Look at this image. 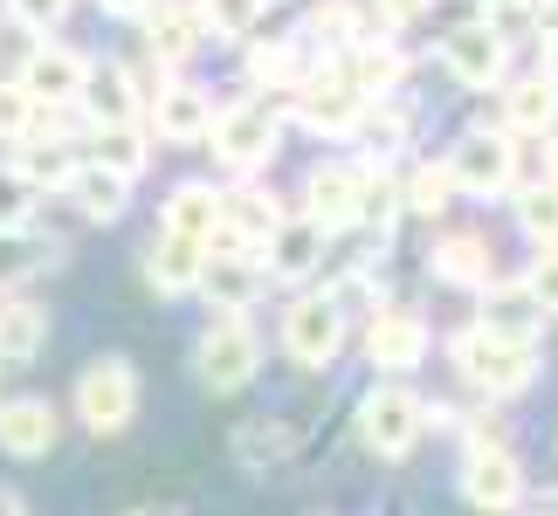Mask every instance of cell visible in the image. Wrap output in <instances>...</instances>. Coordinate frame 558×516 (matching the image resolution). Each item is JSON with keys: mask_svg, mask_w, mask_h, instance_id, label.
Returning a JSON list of instances; mask_svg holds the SVG:
<instances>
[{"mask_svg": "<svg viewBox=\"0 0 558 516\" xmlns=\"http://www.w3.org/2000/svg\"><path fill=\"white\" fill-rule=\"evenodd\" d=\"M448 200H456V180H448V165H435V159L414 165V180L400 186V207L407 213H427V221H441Z\"/></svg>", "mask_w": 558, "mask_h": 516, "instance_id": "cell-33", "label": "cell"}, {"mask_svg": "<svg viewBox=\"0 0 558 516\" xmlns=\"http://www.w3.org/2000/svg\"><path fill=\"white\" fill-rule=\"evenodd\" d=\"M214 159H221V172H234V180H255V172H269L276 152H283V111L263 97H234L214 111Z\"/></svg>", "mask_w": 558, "mask_h": 516, "instance_id": "cell-1", "label": "cell"}, {"mask_svg": "<svg viewBox=\"0 0 558 516\" xmlns=\"http://www.w3.org/2000/svg\"><path fill=\"white\" fill-rule=\"evenodd\" d=\"M76 111L90 124H145V90L132 83L124 62H90L76 90Z\"/></svg>", "mask_w": 558, "mask_h": 516, "instance_id": "cell-17", "label": "cell"}, {"mask_svg": "<svg viewBox=\"0 0 558 516\" xmlns=\"http://www.w3.org/2000/svg\"><path fill=\"white\" fill-rule=\"evenodd\" d=\"M290 111H296V124H304V132H317V138H359V118H366L373 103L345 83V70H338V62H317V70L290 90Z\"/></svg>", "mask_w": 558, "mask_h": 516, "instance_id": "cell-6", "label": "cell"}, {"mask_svg": "<svg viewBox=\"0 0 558 516\" xmlns=\"http://www.w3.org/2000/svg\"><path fill=\"white\" fill-rule=\"evenodd\" d=\"M325 242H331V234L317 228V221H304V213H283V228L263 242V255H255V262H263L269 283H304V275L325 262Z\"/></svg>", "mask_w": 558, "mask_h": 516, "instance_id": "cell-18", "label": "cell"}, {"mask_svg": "<svg viewBox=\"0 0 558 516\" xmlns=\"http://www.w3.org/2000/svg\"><path fill=\"white\" fill-rule=\"evenodd\" d=\"M193 372L207 393H242L263 372V331L248 324V310H214L207 331L193 337Z\"/></svg>", "mask_w": 558, "mask_h": 516, "instance_id": "cell-3", "label": "cell"}, {"mask_svg": "<svg viewBox=\"0 0 558 516\" xmlns=\"http://www.w3.org/2000/svg\"><path fill=\"white\" fill-rule=\"evenodd\" d=\"M62 193H70V207L83 221H97V228L124 221V207H132V180H118V172H104V165H76Z\"/></svg>", "mask_w": 558, "mask_h": 516, "instance_id": "cell-26", "label": "cell"}, {"mask_svg": "<svg viewBox=\"0 0 558 516\" xmlns=\"http://www.w3.org/2000/svg\"><path fill=\"white\" fill-rule=\"evenodd\" d=\"M359 200H366V165H352V159L311 165V180H304V221H317L325 234L359 228Z\"/></svg>", "mask_w": 558, "mask_h": 516, "instance_id": "cell-11", "label": "cell"}, {"mask_svg": "<svg viewBox=\"0 0 558 516\" xmlns=\"http://www.w3.org/2000/svg\"><path fill=\"white\" fill-rule=\"evenodd\" d=\"M90 165L118 172V180H138L153 165V138L145 124H90Z\"/></svg>", "mask_w": 558, "mask_h": 516, "instance_id": "cell-30", "label": "cell"}, {"mask_svg": "<svg viewBox=\"0 0 558 516\" xmlns=\"http://www.w3.org/2000/svg\"><path fill=\"white\" fill-rule=\"evenodd\" d=\"M545 186H558V132H551V145H545Z\"/></svg>", "mask_w": 558, "mask_h": 516, "instance_id": "cell-47", "label": "cell"}, {"mask_svg": "<svg viewBox=\"0 0 558 516\" xmlns=\"http://www.w3.org/2000/svg\"><path fill=\"white\" fill-rule=\"evenodd\" d=\"M311 70H317V56H311V41H304V35L248 41V83H255V90H269V97H290Z\"/></svg>", "mask_w": 558, "mask_h": 516, "instance_id": "cell-21", "label": "cell"}, {"mask_svg": "<svg viewBox=\"0 0 558 516\" xmlns=\"http://www.w3.org/2000/svg\"><path fill=\"white\" fill-rule=\"evenodd\" d=\"M83 70H90V62H83L70 41H35L28 49V62H21V90H28L41 111H62V103H76V90H83Z\"/></svg>", "mask_w": 558, "mask_h": 516, "instance_id": "cell-15", "label": "cell"}, {"mask_svg": "<svg viewBox=\"0 0 558 516\" xmlns=\"http://www.w3.org/2000/svg\"><path fill=\"white\" fill-rule=\"evenodd\" d=\"M49 242H35L28 228H0V290H14L21 275H35L41 262H49Z\"/></svg>", "mask_w": 558, "mask_h": 516, "instance_id": "cell-36", "label": "cell"}, {"mask_svg": "<svg viewBox=\"0 0 558 516\" xmlns=\"http://www.w3.org/2000/svg\"><path fill=\"white\" fill-rule=\"evenodd\" d=\"M214 90H201V83H159L153 97H145V118H153V132L166 145H207L214 132Z\"/></svg>", "mask_w": 558, "mask_h": 516, "instance_id": "cell-14", "label": "cell"}, {"mask_svg": "<svg viewBox=\"0 0 558 516\" xmlns=\"http://www.w3.org/2000/svg\"><path fill=\"white\" fill-rule=\"evenodd\" d=\"M427 8H435V0H373V14H379V28H414V21L427 14Z\"/></svg>", "mask_w": 558, "mask_h": 516, "instance_id": "cell-43", "label": "cell"}, {"mask_svg": "<svg viewBox=\"0 0 558 516\" xmlns=\"http://www.w3.org/2000/svg\"><path fill=\"white\" fill-rule=\"evenodd\" d=\"M283 228V200H276L269 186H255V180H234L221 193V221H214L207 234V248H234V255H263V242Z\"/></svg>", "mask_w": 558, "mask_h": 516, "instance_id": "cell-8", "label": "cell"}, {"mask_svg": "<svg viewBox=\"0 0 558 516\" xmlns=\"http://www.w3.org/2000/svg\"><path fill=\"white\" fill-rule=\"evenodd\" d=\"M97 8H104V14H145L153 0H97Z\"/></svg>", "mask_w": 558, "mask_h": 516, "instance_id": "cell-45", "label": "cell"}, {"mask_svg": "<svg viewBox=\"0 0 558 516\" xmlns=\"http://www.w3.org/2000/svg\"><path fill=\"white\" fill-rule=\"evenodd\" d=\"M14 172H21V180H28L35 193L41 186H70V172H76V152H70V145H62V138H49V145H41V138H21V159H14Z\"/></svg>", "mask_w": 558, "mask_h": 516, "instance_id": "cell-32", "label": "cell"}, {"mask_svg": "<svg viewBox=\"0 0 558 516\" xmlns=\"http://www.w3.org/2000/svg\"><path fill=\"white\" fill-rule=\"evenodd\" d=\"M56 441H62V414L49 400H35V393L0 400V455L41 462V455H56Z\"/></svg>", "mask_w": 558, "mask_h": 516, "instance_id": "cell-16", "label": "cell"}, {"mask_svg": "<svg viewBox=\"0 0 558 516\" xmlns=\"http://www.w3.org/2000/svg\"><path fill=\"white\" fill-rule=\"evenodd\" d=\"M35 124H41V103L21 83H0V138L21 145V138H35Z\"/></svg>", "mask_w": 558, "mask_h": 516, "instance_id": "cell-39", "label": "cell"}, {"mask_svg": "<svg viewBox=\"0 0 558 516\" xmlns=\"http://www.w3.org/2000/svg\"><path fill=\"white\" fill-rule=\"evenodd\" d=\"M283 352L304 365V372L338 365V352H345V310H338L331 296H296L283 310Z\"/></svg>", "mask_w": 558, "mask_h": 516, "instance_id": "cell-10", "label": "cell"}, {"mask_svg": "<svg viewBox=\"0 0 558 516\" xmlns=\"http://www.w3.org/2000/svg\"><path fill=\"white\" fill-rule=\"evenodd\" d=\"M435 352V331H427V317L421 310H407V304H379L366 317V358H373V372H421V358Z\"/></svg>", "mask_w": 558, "mask_h": 516, "instance_id": "cell-9", "label": "cell"}, {"mask_svg": "<svg viewBox=\"0 0 558 516\" xmlns=\"http://www.w3.org/2000/svg\"><path fill=\"white\" fill-rule=\"evenodd\" d=\"M518 228L531 248H558V186H524L518 193Z\"/></svg>", "mask_w": 558, "mask_h": 516, "instance_id": "cell-35", "label": "cell"}, {"mask_svg": "<svg viewBox=\"0 0 558 516\" xmlns=\"http://www.w3.org/2000/svg\"><path fill=\"white\" fill-rule=\"evenodd\" d=\"M201 262H207V248H201V242L159 234V242L145 248V283H153L159 296H193V283H201Z\"/></svg>", "mask_w": 558, "mask_h": 516, "instance_id": "cell-28", "label": "cell"}, {"mask_svg": "<svg viewBox=\"0 0 558 516\" xmlns=\"http://www.w3.org/2000/svg\"><path fill=\"white\" fill-rule=\"evenodd\" d=\"M441 165H448V180H456V193H476V200L518 193V145H510V132H462L441 152Z\"/></svg>", "mask_w": 558, "mask_h": 516, "instance_id": "cell-7", "label": "cell"}, {"mask_svg": "<svg viewBox=\"0 0 558 516\" xmlns=\"http://www.w3.org/2000/svg\"><path fill=\"white\" fill-rule=\"evenodd\" d=\"M35 200H41V193H35L28 180H21L14 165L0 172V228H28V213H35Z\"/></svg>", "mask_w": 558, "mask_h": 516, "instance_id": "cell-41", "label": "cell"}, {"mask_svg": "<svg viewBox=\"0 0 558 516\" xmlns=\"http://www.w3.org/2000/svg\"><path fill=\"white\" fill-rule=\"evenodd\" d=\"M441 62H448V76H456L462 90H504V76H510V49L483 28V21L448 28L441 35Z\"/></svg>", "mask_w": 558, "mask_h": 516, "instance_id": "cell-12", "label": "cell"}, {"mask_svg": "<svg viewBox=\"0 0 558 516\" xmlns=\"http://www.w3.org/2000/svg\"><path fill=\"white\" fill-rule=\"evenodd\" d=\"M338 70H345V83H352V90L366 97V103H386V97L400 90V76H407V56L393 49V41L366 35L352 56H338Z\"/></svg>", "mask_w": 558, "mask_h": 516, "instance_id": "cell-23", "label": "cell"}, {"mask_svg": "<svg viewBox=\"0 0 558 516\" xmlns=\"http://www.w3.org/2000/svg\"><path fill=\"white\" fill-rule=\"evenodd\" d=\"M41 344H49V310L41 304H0V372H21V365L41 358Z\"/></svg>", "mask_w": 558, "mask_h": 516, "instance_id": "cell-29", "label": "cell"}, {"mask_svg": "<svg viewBox=\"0 0 558 516\" xmlns=\"http://www.w3.org/2000/svg\"><path fill=\"white\" fill-rule=\"evenodd\" d=\"M70 8H76V0H8V21L49 41V35L62 28V21H70Z\"/></svg>", "mask_w": 558, "mask_h": 516, "instance_id": "cell-40", "label": "cell"}, {"mask_svg": "<svg viewBox=\"0 0 558 516\" xmlns=\"http://www.w3.org/2000/svg\"><path fill=\"white\" fill-rule=\"evenodd\" d=\"M462 503L483 509V516H510L524 503V462L510 447H476L462 462Z\"/></svg>", "mask_w": 558, "mask_h": 516, "instance_id": "cell-13", "label": "cell"}, {"mask_svg": "<svg viewBox=\"0 0 558 516\" xmlns=\"http://www.w3.org/2000/svg\"><path fill=\"white\" fill-rule=\"evenodd\" d=\"M366 35H373V14L359 8V0H317V8H311V28H304V41H317L325 62L352 56Z\"/></svg>", "mask_w": 558, "mask_h": 516, "instance_id": "cell-27", "label": "cell"}, {"mask_svg": "<svg viewBox=\"0 0 558 516\" xmlns=\"http://www.w3.org/2000/svg\"><path fill=\"white\" fill-rule=\"evenodd\" d=\"M421 434H427V400L407 393L400 379H386V385H373V393L359 400V441H366V455L407 462L421 447Z\"/></svg>", "mask_w": 558, "mask_h": 516, "instance_id": "cell-5", "label": "cell"}, {"mask_svg": "<svg viewBox=\"0 0 558 516\" xmlns=\"http://www.w3.org/2000/svg\"><path fill=\"white\" fill-rule=\"evenodd\" d=\"M214 221H221V193L207 180H180L159 207V234H180V242H201V248H207Z\"/></svg>", "mask_w": 558, "mask_h": 516, "instance_id": "cell-24", "label": "cell"}, {"mask_svg": "<svg viewBox=\"0 0 558 516\" xmlns=\"http://www.w3.org/2000/svg\"><path fill=\"white\" fill-rule=\"evenodd\" d=\"M76 420L90 427L97 441H111V434H124V427L138 420V365L124 358V352H104V358H90L76 372Z\"/></svg>", "mask_w": 558, "mask_h": 516, "instance_id": "cell-4", "label": "cell"}, {"mask_svg": "<svg viewBox=\"0 0 558 516\" xmlns=\"http://www.w3.org/2000/svg\"><path fill=\"white\" fill-rule=\"evenodd\" d=\"M0 516H28V503H21L14 489H0Z\"/></svg>", "mask_w": 558, "mask_h": 516, "instance_id": "cell-48", "label": "cell"}, {"mask_svg": "<svg viewBox=\"0 0 558 516\" xmlns=\"http://www.w3.org/2000/svg\"><path fill=\"white\" fill-rule=\"evenodd\" d=\"M538 76H551V83H558V35H545V70H538Z\"/></svg>", "mask_w": 558, "mask_h": 516, "instance_id": "cell-46", "label": "cell"}, {"mask_svg": "<svg viewBox=\"0 0 558 516\" xmlns=\"http://www.w3.org/2000/svg\"><path fill=\"white\" fill-rule=\"evenodd\" d=\"M483 28L504 41V49H518L524 35H538V21H531V0H483Z\"/></svg>", "mask_w": 558, "mask_h": 516, "instance_id": "cell-38", "label": "cell"}, {"mask_svg": "<svg viewBox=\"0 0 558 516\" xmlns=\"http://www.w3.org/2000/svg\"><path fill=\"white\" fill-rule=\"evenodd\" d=\"M518 283H524V304L538 310V317H558V248L531 255V269L518 275Z\"/></svg>", "mask_w": 558, "mask_h": 516, "instance_id": "cell-37", "label": "cell"}, {"mask_svg": "<svg viewBox=\"0 0 558 516\" xmlns=\"http://www.w3.org/2000/svg\"><path fill=\"white\" fill-rule=\"evenodd\" d=\"M504 132L518 138H551L558 132V83L551 76H518L504 90Z\"/></svg>", "mask_w": 558, "mask_h": 516, "instance_id": "cell-25", "label": "cell"}, {"mask_svg": "<svg viewBox=\"0 0 558 516\" xmlns=\"http://www.w3.org/2000/svg\"><path fill=\"white\" fill-rule=\"evenodd\" d=\"M296 441L304 434H296L290 420H248V427H234V462H242L248 476H263V468L296 455Z\"/></svg>", "mask_w": 558, "mask_h": 516, "instance_id": "cell-31", "label": "cell"}, {"mask_svg": "<svg viewBox=\"0 0 558 516\" xmlns=\"http://www.w3.org/2000/svg\"><path fill=\"white\" fill-rule=\"evenodd\" d=\"M207 21V35H221V41H248L255 28H263V8L269 0H193Z\"/></svg>", "mask_w": 558, "mask_h": 516, "instance_id": "cell-34", "label": "cell"}, {"mask_svg": "<svg viewBox=\"0 0 558 516\" xmlns=\"http://www.w3.org/2000/svg\"><path fill=\"white\" fill-rule=\"evenodd\" d=\"M448 365H456L462 385L483 393V400H518V393L538 385V344H497V337H483L476 324L448 344Z\"/></svg>", "mask_w": 558, "mask_h": 516, "instance_id": "cell-2", "label": "cell"}, {"mask_svg": "<svg viewBox=\"0 0 558 516\" xmlns=\"http://www.w3.org/2000/svg\"><path fill=\"white\" fill-rule=\"evenodd\" d=\"M531 21H538V35H558V0H531Z\"/></svg>", "mask_w": 558, "mask_h": 516, "instance_id": "cell-44", "label": "cell"}, {"mask_svg": "<svg viewBox=\"0 0 558 516\" xmlns=\"http://www.w3.org/2000/svg\"><path fill=\"white\" fill-rule=\"evenodd\" d=\"M489 262H497V248H489L483 234H441V242L427 248V275L448 283V290H483L489 275H497Z\"/></svg>", "mask_w": 558, "mask_h": 516, "instance_id": "cell-22", "label": "cell"}, {"mask_svg": "<svg viewBox=\"0 0 558 516\" xmlns=\"http://www.w3.org/2000/svg\"><path fill=\"white\" fill-rule=\"evenodd\" d=\"M207 296L214 310H255V296L269 290V275L255 255H234V248H207V262H201V283H193Z\"/></svg>", "mask_w": 558, "mask_h": 516, "instance_id": "cell-19", "label": "cell"}, {"mask_svg": "<svg viewBox=\"0 0 558 516\" xmlns=\"http://www.w3.org/2000/svg\"><path fill=\"white\" fill-rule=\"evenodd\" d=\"M207 41L214 35H207L201 8H186V0H153V8H145V49L159 62H193Z\"/></svg>", "mask_w": 558, "mask_h": 516, "instance_id": "cell-20", "label": "cell"}, {"mask_svg": "<svg viewBox=\"0 0 558 516\" xmlns=\"http://www.w3.org/2000/svg\"><path fill=\"white\" fill-rule=\"evenodd\" d=\"M462 441H469V455H476V447H510V434H504L497 414H469L462 420Z\"/></svg>", "mask_w": 558, "mask_h": 516, "instance_id": "cell-42", "label": "cell"}]
</instances>
